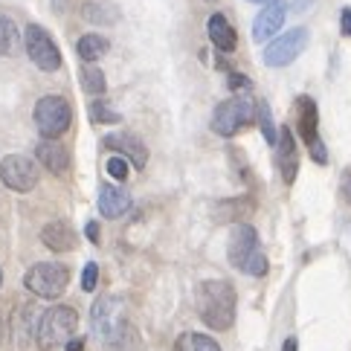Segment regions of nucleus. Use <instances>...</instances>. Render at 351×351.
Returning <instances> with one entry per match:
<instances>
[{"instance_id":"nucleus-1","label":"nucleus","mask_w":351,"mask_h":351,"mask_svg":"<svg viewBox=\"0 0 351 351\" xmlns=\"http://www.w3.org/2000/svg\"><path fill=\"white\" fill-rule=\"evenodd\" d=\"M197 317L212 331H230L235 322V287L227 279H206L197 285Z\"/></svg>"},{"instance_id":"nucleus-2","label":"nucleus","mask_w":351,"mask_h":351,"mask_svg":"<svg viewBox=\"0 0 351 351\" xmlns=\"http://www.w3.org/2000/svg\"><path fill=\"white\" fill-rule=\"evenodd\" d=\"M227 256H230V265L235 270H241L247 276H261L267 273V256L261 253L258 247V232L256 227L250 223H235L232 232H230V244H227Z\"/></svg>"},{"instance_id":"nucleus-3","label":"nucleus","mask_w":351,"mask_h":351,"mask_svg":"<svg viewBox=\"0 0 351 351\" xmlns=\"http://www.w3.org/2000/svg\"><path fill=\"white\" fill-rule=\"evenodd\" d=\"M79 328V313L70 305H53L44 311V317L38 319V331H35V343L41 351H58L64 348Z\"/></svg>"},{"instance_id":"nucleus-4","label":"nucleus","mask_w":351,"mask_h":351,"mask_svg":"<svg viewBox=\"0 0 351 351\" xmlns=\"http://www.w3.org/2000/svg\"><path fill=\"white\" fill-rule=\"evenodd\" d=\"M256 117H258V105L247 93L232 96V99H227V102H221L215 108V117H212V131L230 140V136H235L238 131H244L247 125H253Z\"/></svg>"},{"instance_id":"nucleus-5","label":"nucleus","mask_w":351,"mask_h":351,"mask_svg":"<svg viewBox=\"0 0 351 351\" xmlns=\"http://www.w3.org/2000/svg\"><path fill=\"white\" fill-rule=\"evenodd\" d=\"M23 285L38 299H58V296H64L70 285V270L64 265H56V261H38V265H32L27 270Z\"/></svg>"},{"instance_id":"nucleus-6","label":"nucleus","mask_w":351,"mask_h":351,"mask_svg":"<svg viewBox=\"0 0 351 351\" xmlns=\"http://www.w3.org/2000/svg\"><path fill=\"white\" fill-rule=\"evenodd\" d=\"M35 128L44 134V140H58L70 125H73V108L64 96H41L35 105Z\"/></svg>"},{"instance_id":"nucleus-7","label":"nucleus","mask_w":351,"mask_h":351,"mask_svg":"<svg viewBox=\"0 0 351 351\" xmlns=\"http://www.w3.org/2000/svg\"><path fill=\"white\" fill-rule=\"evenodd\" d=\"M23 47H27V56L38 70L56 73L61 67V53L53 41V35L44 27H38V23H29L27 27V32H23Z\"/></svg>"},{"instance_id":"nucleus-8","label":"nucleus","mask_w":351,"mask_h":351,"mask_svg":"<svg viewBox=\"0 0 351 351\" xmlns=\"http://www.w3.org/2000/svg\"><path fill=\"white\" fill-rule=\"evenodd\" d=\"M311 41V35L305 27H296V29H287L285 35H279L276 41H270L265 47V64L267 67H287L305 53V47Z\"/></svg>"},{"instance_id":"nucleus-9","label":"nucleus","mask_w":351,"mask_h":351,"mask_svg":"<svg viewBox=\"0 0 351 351\" xmlns=\"http://www.w3.org/2000/svg\"><path fill=\"white\" fill-rule=\"evenodd\" d=\"M0 180H3L6 189L12 192H32L38 186V166H35L32 157L23 154H9L0 160Z\"/></svg>"},{"instance_id":"nucleus-10","label":"nucleus","mask_w":351,"mask_h":351,"mask_svg":"<svg viewBox=\"0 0 351 351\" xmlns=\"http://www.w3.org/2000/svg\"><path fill=\"white\" fill-rule=\"evenodd\" d=\"M296 114H299V136L305 140V145L311 148V157L319 162H328L325 154V145L319 140V114H317V102L311 96H299L296 99Z\"/></svg>"},{"instance_id":"nucleus-11","label":"nucleus","mask_w":351,"mask_h":351,"mask_svg":"<svg viewBox=\"0 0 351 351\" xmlns=\"http://www.w3.org/2000/svg\"><path fill=\"white\" fill-rule=\"evenodd\" d=\"M122 311H125V305H122V299H119V296H99L96 302H93V308H90L93 331L102 337L105 343L110 340V337H114V331L125 322Z\"/></svg>"},{"instance_id":"nucleus-12","label":"nucleus","mask_w":351,"mask_h":351,"mask_svg":"<svg viewBox=\"0 0 351 351\" xmlns=\"http://www.w3.org/2000/svg\"><path fill=\"white\" fill-rule=\"evenodd\" d=\"M102 145L108 148V152H119L125 160H131V166L134 169H145V162H148V148L145 143L140 140L136 134H108Z\"/></svg>"},{"instance_id":"nucleus-13","label":"nucleus","mask_w":351,"mask_h":351,"mask_svg":"<svg viewBox=\"0 0 351 351\" xmlns=\"http://www.w3.org/2000/svg\"><path fill=\"white\" fill-rule=\"evenodd\" d=\"M285 15H287V6L282 3V0H270V3L261 9L256 15V21H253V38L258 44L270 41L273 35L285 27Z\"/></svg>"},{"instance_id":"nucleus-14","label":"nucleus","mask_w":351,"mask_h":351,"mask_svg":"<svg viewBox=\"0 0 351 351\" xmlns=\"http://www.w3.org/2000/svg\"><path fill=\"white\" fill-rule=\"evenodd\" d=\"M35 157H38L41 166L49 174H56V178L70 171V152L58 140H41L38 148H35Z\"/></svg>"},{"instance_id":"nucleus-15","label":"nucleus","mask_w":351,"mask_h":351,"mask_svg":"<svg viewBox=\"0 0 351 351\" xmlns=\"http://www.w3.org/2000/svg\"><path fill=\"white\" fill-rule=\"evenodd\" d=\"M41 244L53 253H70L76 250V230L67 221H49L41 230Z\"/></svg>"},{"instance_id":"nucleus-16","label":"nucleus","mask_w":351,"mask_h":351,"mask_svg":"<svg viewBox=\"0 0 351 351\" xmlns=\"http://www.w3.org/2000/svg\"><path fill=\"white\" fill-rule=\"evenodd\" d=\"M206 32H209V41L215 44V49H221V53H232V49L238 47V32L232 29V23L227 21V15H221V12L209 15Z\"/></svg>"},{"instance_id":"nucleus-17","label":"nucleus","mask_w":351,"mask_h":351,"mask_svg":"<svg viewBox=\"0 0 351 351\" xmlns=\"http://www.w3.org/2000/svg\"><path fill=\"white\" fill-rule=\"evenodd\" d=\"M131 209V195L125 189H117V186H102L99 189V212H102V218H122L125 212Z\"/></svg>"},{"instance_id":"nucleus-18","label":"nucleus","mask_w":351,"mask_h":351,"mask_svg":"<svg viewBox=\"0 0 351 351\" xmlns=\"http://www.w3.org/2000/svg\"><path fill=\"white\" fill-rule=\"evenodd\" d=\"M279 166H282V180L291 186L296 180V171H299V154H296V140L291 128H282L279 131Z\"/></svg>"},{"instance_id":"nucleus-19","label":"nucleus","mask_w":351,"mask_h":351,"mask_svg":"<svg viewBox=\"0 0 351 351\" xmlns=\"http://www.w3.org/2000/svg\"><path fill=\"white\" fill-rule=\"evenodd\" d=\"M82 18L90 21V23H99V27H114L122 15H119L117 3H105V0H99V3H96V0H93V3L82 6Z\"/></svg>"},{"instance_id":"nucleus-20","label":"nucleus","mask_w":351,"mask_h":351,"mask_svg":"<svg viewBox=\"0 0 351 351\" xmlns=\"http://www.w3.org/2000/svg\"><path fill=\"white\" fill-rule=\"evenodd\" d=\"M108 49H110L108 38H102V35H96V32L82 35V38L76 41V53L82 56V61H99Z\"/></svg>"},{"instance_id":"nucleus-21","label":"nucleus","mask_w":351,"mask_h":351,"mask_svg":"<svg viewBox=\"0 0 351 351\" xmlns=\"http://www.w3.org/2000/svg\"><path fill=\"white\" fill-rule=\"evenodd\" d=\"M108 346L114 351H143V343H140V334L131 322H122L119 328L114 331V337L108 340Z\"/></svg>"},{"instance_id":"nucleus-22","label":"nucleus","mask_w":351,"mask_h":351,"mask_svg":"<svg viewBox=\"0 0 351 351\" xmlns=\"http://www.w3.org/2000/svg\"><path fill=\"white\" fill-rule=\"evenodd\" d=\"M79 82L84 87V93H96V96H102L108 90V79H105V73L99 70L96 64H90V61H84L82 70H79Z\"/></svg>"},{"instance_id":"nucleus-23","label":"nucleus","mask_w":351,"mask_h":351,"mask_svg":"<svg viewBox=\"0 0 351 351\" xmlns=\"http://www.w3.org/2000/svg\"><path fill=\"white\" fill-rule=\"evenodd\" d=\"M18 49H21V32L15 21L0 15V56H15Z\"/></svg>"},{"instance_id":"nucleus-24","label":"nucleus","mask_w":351,"mask_h":351,"mask_svg":"<svg viewBox=\"0 0 351 351\" xmlns=\"http://www.w3.org/2000/svg\"><path fill=\"white\" fill-rule=\"evenodd\" d=\"M174 351H221V346L212 340V337H206V334L186 331V334H180V340H178V346H174Z\"/></svg>"},{"instance_id":"nucleus-25","label":"nucleus","mask_w":351,"mask_h":351,"mask_svg":"<svg viewBox=\"0 0 351 351\" xmlns=\"http://www.w3.org/2000/svg\"><path fill=\"white\" fill-rule=\"evenodd\" d=\"M90 119L96 122V125H117L119 122V114L114 108H110L108 102H102V99H99V102H90Z\"/></svg>"},{"instance_id":"nucleus-26","label":"nucleus","mask_w":351,"mask_h":351,"mask_svg":"<svg viewBox=\"0 0 351 351\" xmlns=\"http://www.w3.org/2000/svg\"><path fill=\"white\" fill-rule=\"evenodd\" d=\"M258 122H261V134H265V140L273 145L276 140H279V131L273 128V119H270L267 105H258Z\"/></svg>"},{"instance_id":"nucleus-27","label":"nucleus","mask_w":351,"mask_h":351,"mask_svg":"<svg viewBox=\"0 0 351 351\" xmlns=\"http://www.w3.org/2000/svg\"><path fill=\"white\" fill-rule=\"evenodd\" d=\"M96 282H99V265H93V261H87L84 265V273H82V291H96Z\"/></svg>"},{"instance_id":"nucleus-28","label":"nucleus","mask_w":351,"mask_h":351,"mask_svg":"<svg viewBox=\"0 0 351 351\" xmlns=\"http://www.w3.org/2000/svg\"><path fill=\"white\" fill-rule=\"evenodd\" d=\"M108 174L114 180H125V178H128V160H125V157H110L108 160Z\"/></svg>"},{"instance_id":"nucleus-29","label":"nucleus","mask_w":351,"mask_h":351,"mask_svg":"<svg viewBox=\"0 0 351 351\" xmlns=\"http://www.w3.org/2000/svg\"><path fill=\"white\" fill-rule=\"evenodd\" d=\"M227 84L232 87V90H250V79L247 76H241V73H227Z\"/></svg>"},{"instance_id":"nucleus-30","label":"nucleus","mask_w":351,"mask_h":351,"mask_svg":"<svg viewBox=\"0 0 351 351\" xmlns=\"http://www.w3.org/2000/svg\"><path fill=\"white\" fill-rule=\"evenodd\" d=\"M84 232H87V238H90L93 244H99V238H102V235H99V223H96V221H90V223H87V227H84Z\"/></svg>"},{"instance_id":"nucleus-31","label":"nucleus","mask_w":351,"mask_h":351,"mask_svg":"<svg viewBox=\"0 0 351 351\" xmlns=\"http://www.w3.org/2000/svg\"><path fill=\"white\" fill-rule=\"evenodd\" d=\"M340 23H343V35H346V38H351V9H343Z\"/></svg>"},{"instance_id":"nucleus-32","label":"nucleus","mask_w":351,"mask_h":351,"mask_svg":"<svg viewBox=\"0 0 351 351\" xmlns=\"http://www.w3.org/2000/svg\"><path fill=\"white\" fill-rule=\"evenodd\" d=\"M64 351H84V340L82 337H73V340L64 346Z\"/></svg>"},{"instance_id":"nucleus-33","label":"nucleus","mask_w":351,"mask_h":351,"mask_svg":"<svg viewBox=\"0 0 351 351\" xmlns=\"http://www.w3.org/2000/svg\"><path fill=\"white\" fill-rule=\"evenodd\" d=\"M343 195H346V200L351 204V171L343 174Z\"/></svg>"},{"instance_id":"nucleus-34","label":"nucleus","mask_w":351,"mask_h":351,"mask_svg":"<svg viewBox=\"0 0 351 351\" xmlns=\"http://www.w3.org/2000/svg\"><path fill=\"white\" fill-rule=\"evenodd\" d=\"M299 346H296V337H287L285 340V346H282V351H296Z\"/></svg>"},{"instance_id":"nucleus-35","label":"nucleus","mask_w":351,"mask_h":351,"mask_svg":"<svg viewBox=\"0 0 351 351\" xmlns=\"http://www.w3.org/2000/svg\"><path fill=\"white\" fill-rule=\"evenodd\" d=\"M0 340H3V317H0Z\"/></svg>"},{"instance_id":"nucleus-36","label":"nucleus","mask_w":351,"mask_h":351,"mask_svg":"<svg viewBox=\"0 0 351 351\" xmlns=\"http://www.w3.org/2000/svg\"><path fill=\"white\" fill-rule=\"evenodd\" d=\"M250 3H270V0H250Z\"/></svg>"},{"instance_id":"nucleus-37","label":"nucleus","mask_w":351,"mask_h":351,"mask_svg":"<svg viewBox=\"0 0 351 351\" xmlns=\"http://www.w3.org/2000/svg\"><path fill=\"white\" fill-rule=\"evenodd\" d=\"M0 285H3V270H0Z\"/></svg>"}]
</instances>
